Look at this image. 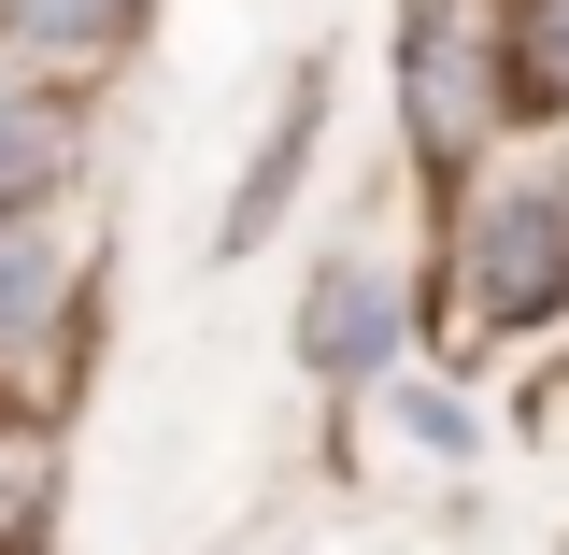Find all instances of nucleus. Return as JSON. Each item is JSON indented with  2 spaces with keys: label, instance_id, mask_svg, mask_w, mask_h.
Masks as SVG:
<instances>
[{
  "label": "nucleus",
  "instance_id": "6",
  "mask_svg": "<svg viewBox=\"0 0 569 555\" xmlns=\"http://www.w3.org/2000/svg\"><path fill=\"white\" fill-rule=\"evenodd\" d=\"M71 171V115L58 100H0V214H29Z\"/></svg>",
  "mask_w": 569,
  "mask_h": 555
},
{
  "label": "nucleus",
  "instance_id": "8",
  "mask_svg": "<svg viewBox=\"0 0 569 555\" xmlns=\"http://www.w3.org/2000/svg\"><path fill=\"white\" fill-rule=\"evenodd\" d=\"M512 71H527V100H569V0H541V14H527Z\"/></svg>",
  "mask_w": 569,
  "mask_h": 555
},
{
  "label": "nucleus",
  "instance_id": "7",
  "mask_svg": "<svg viewBox=\"0 0 569 555\" xmlns=\"http://www.w3.org/2000/svg\"><path fill=\"white\" fill-rule=\"evenodd\" d=\"M58 299V228H29V214H0V343L29 328Z\"/></svg>",
  "mask_w": 569,
  "mask_h": 555
},
{
  "label": "nucleus",
  "instance_id": "3",
  "mask_svg": "<svg viewBox=\"0 0 569 555\" xmlns=\"http://www.w3.org/2000/svg\"><path fill=\"white\" fill-rule=\"evenodd\" d=\"M299 356H313V370H370V356H399V299H385V271H370V257H342V271L313 285Z\"/></svg>",
  "mask_w": 569,
  "mask_h": 555
},
{
  "label": "nucleus",
  "instance_id": "5",
  "mask_svg": "<svg viewBox=\"0 0 569 555\" xmlns=\"http://www.w3.org/2000/svg\"><path fill=\"white\" fill-rule=\"evenodd\" d=\"M0 29H14L29 58H114L142 29V0H0Z\"/></svg>",
  "mask_w": 569,
  "mask_h": 555
},
{
  "label": "nucleus",
  "instance_id": "2",
  "mask_svg": "<svg viewBox=\"0 0 569 555\" xmlns=\"http://www.w3.org/2000/svg\"><path fill=\"white\" fill-rule=\"evenodd\" d=\"M470 299H485V328H541L569 299V214L556 200H498L470 228Z\"/></svg>",
  "mask_w": 569,
  "mask_h": 555
},
{
  "label": "nucleus",
  "instance_id": "4",
  "mask_svg": "<svg viewBox=\"0 0 569 555\" xmlns=\"http://www.w3.org/2000/svg\"><path fill=\"white\" fill-rule=\"evenodd\" d=\"M299 171H313V86H299L284 129L257 142V171H242V200H228V242H213V257H257V242H271V200L299 186Z\"/></svg>",
  "mask_w": 569,
  "mask_h": 555
},
{
  "label": "nucleus",
  "instance_id": "1",
  "mask_svg": "<svg viewBox=\"0 0 569 555\" xmlns=\"http://www.w3.org/2000/svg\"><path fill=\"white\" fill-rule=\"evenodd\" d=\"M399 100H413L427 171H456V157L498 129V100H512V29H498V0H413V14H399Z\"/></svg>",
  "mask_w": 569,
  "mask_h": 555
}]
</instances>
